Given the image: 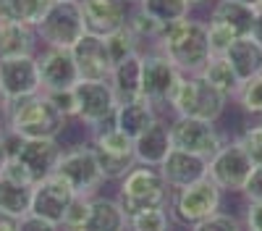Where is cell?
<instances>
[{
  "label": "cell",
  "mask_w": 262,
  "mask_h": 231,
  "mask_svg": "<svg viewBox=\"0 0 262 231\" xmlns=\"http://www.w3.org/2000/svg\"><path fill=\"white\" fill-rule=\"evenodd\" d=\"M71 53H74L79 79H84V81H107L111 79L113 58H111V53H107L105 37H97V34L86 32L71 48Z\"/></svg>",
  "instance_id": "cell-16"
},
{
  "label": "cell",
  "mask_w": 262,
  "mask_h": 231,
  "mask_svg": "<svg viewBox=\"0 0 262 231\" xmlns=\"http://www.w3.org/2000/svg\"><path fill=\"white\" fill-rule=\"evenodd\" d=\"M86 213H90V197H74L69 210L63 216V231H79L81 223L86 221Z\"/></svg>",
  "instance_id": "cell-37"
},
{
  "label": "cell",
  "mask_w": 262,
  "mask_h": 231,
  "mask_svg": "<svg viewBox=\"0 0 262 231\" xmlns=\"http://www.w3.org/2000/svg\"><path fill=\"white\" fill-rule=\"evenodd\" d=\"M223 197H226L223 189L210 176L194 181L184 189H176V192H170V200H168L170 221L184 228H191L200 221L210 218L212 213H217L223 207Z\"/></svg>",
  "instance_id": "cell-5"
},
{
  "label": "cell",
  "mask_w": 262,
  "mask_h": 231,
  "mask_svg": "<svg viewBox=\"0 0 262 231\" xmlns=\"http://www.w3.org/2000/svg\"><path fill=\"white\" fill-rule=\"evenodd\" d=\"M90 144L100 163L105 181H121L131 168L137 165L134 158V139L126 137L116 123H105L90 132Z\"/></svg>",
  "instance_id": "cell-6"
},
{
  "label": "cell",
  "mask_w": 262,
  "mask_h": 231,
  "mask_svg": "<svg viewBox=\"0 0 262 231\" xmlns=\"http://www.w3.org/2000/svg\"><path fill=\"white\" fill-rule=\"evenodd\" d=\"M242 195H244L247 202H262V165H254V171L247 179Z\"/></svg>",
  "instance_id": "cell-40"
},
{
  "label": "cell",
  "mask_w": 262,
  "mask_h": 231,
  "mask_svg": "<svg viewBox=\"0 0 262 231\" xmlns=\"http://www.w3.org/2000/svg\"><path fill=\"white\" fill-rule=\"evenodd\" d=\"M0 87L8 100H21L42 92L37 58L21 55V58H3L0 60Z\"/></svg>",
  "instance_id": "cell-17"
},
{
  "label": "cell",
  "mask_w": 262,
  "mask_h": 231,
  "mask_svg": "<svg viewBox=\"0 0 262 231\" xmlns=\"http://www.w3.org/2000/svg\"><path fill=\"white\" fill-rule=\"evenodd\" d=\"M236 3H244V6H254V8H257L259 0H236Z\"/></svg>",
  "instance_id": "cell-50"
},
{
  "label": "cell",
  "mask_w": 262,
  "mask_h": 231,
  "mask_svg": "<svg viewBox=\"0 0 262 231\" xmlns=\"http://www.w3.org/2000/svg\"><path fill=\"white\" fill-rule=\"evenodd\" d=\"M18 226H21V218L0 210V231H18Z\"/></svg>",
  "instance_id": "cell-46"
},
{
  "label": "cell",
  "mask_w": 262,
  "mask_h": 231,
  "mask_svg": "<svg viewBox=\"0 0 262 231\" xmlns=\"http://www.w3.org/2000/svg\"><path fill=\"white\" fill-rule=\"evenodd\" d=\"M107 81H111V87H113L118 102L142 97V53L116 63L113 74H111Z\"/></svg>",
  "instance_id": "cell-25"
},
{
  "label": "cell",
  "mask_w": 262,
  "mask_h": 231,
  "mask_svg": "<svg viewBox=\"0 0 262 231\" xmlns=\"http://www.w3.org/2000/svg\"><path fill=\"white\" fill-rule=\"evenodd\" d=\"M126 3H128V6H134V3H139V0H126Z\"/></svg>",
  "instance_id": "cell-52"
},
{
  "label": "cell",
  "mask_w": 262,
  "mask_h": 231,
  "mask_svg": "<svg viewBox=\"0 0 262 231\" xmlns=\"http://www.w3.org/2000/svg\"><path fill=\"white\" fill-rule=\"evenodd\" d=\"M11 155L27 168L32 181L37 184L45 176L55 174L58 160L63 155V144H60V139H16V137H11Z\"/></svg>",
  "instance_id": "cell-13"
},
{
  "label": "cell",
  "mask_w": 262,
  "mask_h": 231,
  "mask_svg": "<svg viewBox=\"0 0 262 231\" xmlns=\"http://www.w3.org/2000/svg\"><path fill=\"white\" fill-rule=\"evenodd\" d=\"M242 223L244 231H262V202H247Z\"/></svg>",
  "instance_id": "cell-42"
},
{
  "label": "cell",
  "mask_w": 262,
  "mask_h": 231,
  "mask_svg": "<svg viewBox=\"0 0 262 231\" xmlns=\"http://www.w3.org/2000/svg\"><path fill=\"white\" fill-rule=\"evenodd\" d=\"M66 129L69 118L50 102L45 92L11 100L6 111V132L16 139H60Z\"/></svg>",
  "instance_id": "cell-1"
},
{
  "label": "cell",
  "mask_w": 262,
  "mask_h": 231,
  "mask_svg": "<svg viewBox=\"0 0 262 231\" xmlns=\"http://www.w3.org/2000/svg\"><path fill=\"white\" fill-rule=\"evenodd\" d=\"M173 150V139H170V121L165 116H158L147 129L134 139V158L142 165H155L160 168L168 153Z\"/></svg>",
  "instance_id": "cell-19"
},
{
  "label": "cell",
  "mask_w": 262,
  "mask_h": 231,
  "mask_svg": "<svg viewBox=\"0 0 262 231\" xmlns=\"http://www.w3.org/2000/svg\"><path fill=\"white\" fill-rule=\"evenodd\" d=\"M249 37L257 42V45H262V8L254 11V18H252V29H249Z\"/></svg>",
  "instance_id": "cell-45"
},
{
  "label": "cell",
  "mask_w": 262,
  "mask_h": 231,
  "mask_svg": "<svg viewBox=\"0 0 262 231\" xmlns=\"http://www.w3.org/2000/svg\"><path fill=\"white\" fill-rule=\"evenodd\" d=\"M207 21V39H210V53L212 55H223L226 50H228V45L233 39H238V34L231 29V27H226V24H221V21H210V18H205Z\"/></svg>",
  "instance_id": "cell-36"
},
{
  "label": "cell",
  "mask_w": 262,
  "mask_h": 231,
  "mask_svg": "<svg viewBox=\"0 0 262 231\" xmlns=\"http://www.w3.org/2000/svg\"><path fill=\"white\" fill-rule=\"evenodd\" d=\"M210 3H212V0H189V6L194 8V13L200 11V8H205V11H207V8H210Z\"/></svg>",
  "instance_id": "cell-48"
},
{
  "label": "cell",
  "mask_w": 262,
  "mask_h": 231,
  "mask_svg": "<svg viewBox=\"0 0 262 231\" xmlns=\"http://www.w3.org/2000/svg\"><path fill=\"white\" fill-rule=\"evenodd\" d=\"M8 158H11V137L8 132H0V171H3Z\"/></svg>",
  "instance_id": "cell-47"
},
{
  "label": "cell",
  "mask_w": 262,
  "mask_h": 231,
  "mask_svg": "<svg viewBox=\"0 0 262 231\" xmlns=\"http://www.w3.org/2000/svg\"><path fill=\"white\" fill-rule=\"evenodd\" d=\"M170 139L176 150L200 155V158H212L223 147L226 137L212 121L202 118H189V116H170Z\"/></svg>",
  "instance_id": "cell-12"
},
{
  "label": "cell",
  "mask_w": 262,
  "mask_h": 231,
  "mask_svg": "<svg viewBox=\"0 0 262 231\" xmlns=\"http://www.w3.org/2000/svg\"><path fill=\"white\" fill-rule=\"evenodd\" d=\"M170 189L155 165H142L137 163L131 171L118 181V202L126 210V216L142 213L152 207H168Z\"/></svg>",
  "instance_id": "cell-4"
},
{
  "label": "cell",
  "mask_w": 262,
  "mask_h": 231,
  "mask_svg": "<svg viewBox=\"0 0 262 231\" xmlns=\"http://www.w3.org/2000/svg\"><path fill=\"white\" fill-rule=\"evenodd\" d=\"M34 58H37L42 92L74 90L79 84V71H76L71 50H66V48H39Z\"/></svg>",
  "instance_id": "cell-15"
},
{
  "label": "cell",
  "mask_w": 262,
  "mask_h": 231,
  "mask_svg": "<svg viewBox=\"0 0 262 231\" xmlns=\"http://www.w3.org/2000/svg\"><path fill=\"white\" fill-rule=\"evenodd\" d=\"M155 48H160L181 74H200L210 60V39H207V21L202 16H186L181 21L165 24Z\"/></svg>",
  "instance_id": "cell-2"
},
{
  "label": "cell",
  "mask_w": 262,
  "mask_h": 231,
  "mask_svg": "<svg viewBox=\"0 0 262 231\" xmlns=\"http://www.w3.org/2000/svg\"><path fill=\"white\" fill-rule=\"evenodd\" d=\"M207 158H200V155H191V153H184V150H173L168 153V158L163 160L160 165V174L168 184L170 192H176V189H184L194 181H200L207 176Z\"/></svg>",
  "instance_id": "cell-20"
},
{
  "label": "cell",
  "mask_w": 262,
  "mask_h": 231,
  "mask_svg": "<svg viewBox=\"0 0 262 231\" xmlns=\"http://www.w3.org/2000/svg\"><path fill=\"white\" fill-rule=\"evenodd\" d=\"M55 174L74 189L79 197H95L100 186L105 184V176L100 171V163L95 158V150L90 142H79L71 147H63V155L58 160Z\"/></svg>",
  "instance_id": "cell-7"
},
{
  "label": "cell",
  "mask_w": 262,
  "mask_h": 231,
  "mask_svg": "<svg viewBox=\"0 0 262 231\" xmlns=\"http://www.w3.org/2000/svg\"><path fill=\"white\" fill-rule=\"evenodd\" d=\"M74 189L66 184L58 174H50L42 181H37L32 186V207L29 213L37 218H45L50 223H58L63 228V216L69 210L71 200H74Z\"/></svg>",
  "instance_id": "cell-14"
},
{
  "label": "cell",
  "mask_w": 262,
  "mask_h": 231,
  "mask_svg": "<svg viewBox=\"0 0 262 231\" xmlns=\"http://www.w3.org/2000/svg\"><path fill=\"white\" fill-rule=\"evenodd\" d=\"M84 27L90 34L107 37L126 27L128 16V3L126 0H79Z\"/></svg>",
  "instance_id": "cell-18"
},
{
  "label": "cell",
  "mask_w": 262,
  "mask_h": 231,
  "mask_svg": "<svg viewBox=\"0 0 262 231\" xmlns=\"http://www.w3.org/2000/svg\"><path fill=\"white\" fill-rule=\"evenodd\" d=\"M53 3L55 0H24V3H21V24L37 29L39 21L45 18V13L50 11Z\"/></svg>",
  "instance_id": "cell-38"
},
{
  "label": "cell",
  "mask_w": 262,
  "mask_h": 231,
  "mask_svg": "<svg viewBox=\"0 0 262 231\" xmlns=\"http://www.w3.org/2000/svg\"><path fill=\"white\" fill-rule=\"evenodd\" d=\"M18 231H63V228H60L58 223H50V221H45V218H37V216L27 213L24 218H21Z\"/></svg>",
  "instance_id": "cell-43"
},
{
  "label": "cell",
  "mask_w": 262,
  "mask_h": 231,
  "mask_svg": "<svg viewBox=\"0 0 262 231\" xmlns=\"http://www.w3.org/2000/svg\"><path fill=\"white\" fill-rule=\"evenodd\" d=\"M126 27L134 32V37L142 42V48H152L158 42L163 24H158L152 16H147L139 6H128V16H126Z\"/></svg>",
  "instance_id": "cell-30"
},
{
  "label": "cell",
  "mask_w": 262,
  "mask_h": 231,
  "mask_svg": "<svg viewBox=\"0 0 262 231\" xmlns=\"http://www.w3.org/2000/svg\"><path fill=\"white\" fill-rule=\"evenodd\" d=\"M228 97H223L215 87L200 76V74H181L179 87L173 90L168 100L170 116H189V118H202L217 123L228 108Z\"/></svg>",
  "instance_id": "cell-3"
},
{
  "label": "cell",
  "mask_w": 262,
  "mask_h": 231,
  "mask_svg": "<svg viewBox=\"0 0 262 231\" xmlns=\"http://www.w3.org/2000/svg\"><path fill=\"white\" fill-rule=\"evenodd\" d=\"M236 139H238V144L244 147V153L252 158V163L254 165H262V118L254 121V123H249Z\"/></svg>",
  "instance_id": "cell-35"
},
{
  "label": "cell",
  "mask_w": 262,
  "mask_h": 231,
  "mask_svg": "<svg viewBox=\"0 0 262 231\" xmlns=\"http://www.w3.org/2000/svg\"><path fill=\"white\" fill-rule=\"evenodd\" d=\"M223 55H226V60L231 63V69L236 71V76L242 79V84H244L247 79L262 74V45H257L249 34L233 39Z\"/></svg>",
  "instance_id": "cell-24"
},
{
  "label": "cell",
  "mask_w": 262,
  "mask_h": 231,
  "mask_svg": "<svg viewBox=\"0 0 262 231\" xmlns=\"http://www.w3.org/2000/svg\"><path fill=\"white\" fill-rule=\"evenodd\" d=\"M254 11H257L254 6H244V3H236V0H212L205 18L221 21V24L231 27L238 37H247L252 29Z\"/></svg>",
  "instance_id": "cell-26"
},
{
  "label": "cell",
  "mask_w": 262,
  "mask_h": 231,
  "mask_svg": "<svg viewBox=\"0 0 262 231\" xmlns=\"http://www.w3.org/2000/svg\"><path fill=\"white\" fill-rule=\"evenodd\" d=\"M8 105H11V100L6 97L3 87H0V113H3V116H6V111H8Z\"/></svg>",
  "instance_id": "cell-49"
},
{
  "label": "cell",
  "mask_w": 262,
  "mask_h": 231,
  "mask_svg": "<svg viewBox=\"0 0 262 231\" xmlns=\"http://www.w3.org/2000/svg\"><path fill=\"white\" fill-rule=\"evenodd\" d=\"M29 207H32V186L11 181L0 174V210H6L16 218H24Z\"/></svg>",
  "instance_id": "cell-28"
},
{
  "label": "cell",
  "mask_w": 262,
  "mask_h": 231,
  "mask_svg": "<svg viewBox=\"0 0 262 231\" xmlns=\"http://www.w3.org/2000/svg\"><path fill=\"white\" fill-rule=\"evenodd\" d=\"M21 3L24 0H0V21H18L21 24Z\"/></svg>",
  "instance_id": "cell-44"
},
{
  "label": "cell",
  "mask_w": 262,
  "mask_h": 231,
  "mask_svg": "<svg viewBox=\"0 0 262 231\" xmlns=\"http://www.w3.org/2000/svg\"><path fill=\"white\" fill-rule=\"evenodd\" d=\"M0 174H3L6 179H11V181H18V184H29V186H34V181H32L29 171H27V168L21 165L13 155L6 160V165H3V171H0Z\"/></svg>",
  "instance_id": "cell-41"
},
{
  "label": "cell",
  "mask_w": 262,
  "mask_h": 231,
  "mask_svg": "<svg viewBox=\"0 0 262 231\" xmlns=\"http://www.w3.org/2000/svg\"><path fill=\"white\" fill-rule=\"evenodd\" d=\"M105 45H107V53H111V58H113V66L144 50L142 42L134 37V32H131L128 27H121L118 32L107 34V37H105Z\"/></svg>",
  "instance_id": "cell-31"
},
{
  "label": "cell",
  "mask_w": 262,
  "mask_h": 231,
  "mask_svg": "<svg viewBox=\"0 0 262 231\" xmlns=\"http://www.w3.org/2000/svg\"><path fill=\"white\" fill-rule=\"evenodd\" d=\"M84 34H86V27H84L79 0H55L37 27V37L42 48L71 50Z\"/></svg>",
  "instance_id": "cell-8"
},
{
  "label": "cell",
  "mask_w": 262,
  "mask_h": 231,
  "mask_svg": "<svg viewBox=\"0 0 262 231\" xmlns=\"http://www.w3.org/2000/svg\"><path fill=\"white\" fill-rule=\"evenodd\" d=\"M173 221L168 207H152L128 216V231H170Z\"/></svg>",
  "instance_id": "cell-32"
},
{
  "label": "cell",
  "mask_w": 262,
  "mask_h": 231,
  "mask_svg": "<svg viewBox=\"0 0 262 231\" xmlns=\"http://www.w3.org/2000/svg\"><path fill=\"white\" fill-rule=\"evenodd\" d=\"M189 231H244V223H242L238 216L226 213V210H217V213H212L210 218L191 226Z\"/></svg>",
  "instance_id": "cell-34"
},
{
  "label": "cell",
  "mask_w": 262,
  "mask_h": 231,
  "mask_svg": "<svg viewBox=\"0 0 262 231\" xmlns=\"http://www.w3.org/2000/svg\"><path fill=\"white\" fill-rule=\"evenodd\" d=\"M233 102H236L247 116L262 118V74L247 79V81L242 84V90H238V95H236Z\"/></svg>",
  "instance_id": "cell-33"
},
{
  "label": "cell",
  "mask_w": 262,
  "mask_h": 231,
  "mask_svg": "<svg viewBox=\"0 0 262 231\" xmlns=\"http://www.w3.org/2000/svg\"><path fill=\"white\" fill-rule=\"evenodd\" d=\"M254 171L252 158L244 153L238 139H226L207 163V176L223 189V195H242L247 179Z\"/></svg>",
  "instance_id": "cell-10"
},
{
  "label": "cell",
  "mask_w": 262,
  "mask_h": 231,
  "mask_svg": "<svg viewBox=\"0 0 262 231\" xmlns=\"http://www.w3.org/2000/svg\"><path fill=\"white\" fill-rule=\"evenodd\" d=\"M79 231H128V216L118 197L97 192L95 197H90V213Z\"/></svg>",
  "instance_id": "cell-21"
},
{
  "label": "cell",
  "mask_w": 262,
  "mask_h": 231,
  "mask_svg": "<svg viewBox=\"0 0 262 231\" xmlns=\"http://www.w3.org/2000/svg\"><path fill=\"white\" fill-rule=\"evenodd\" d=\"M139 6L147 16H152L158 24H173V21H181L186 16L194 13V8L189 6V0H139Z\"/></svg>",
  "instance_id": "cell-29"
},
{
  "label": "cell",
  "mask_w": 262,
  "mask_h": 231,
  "mask_svg": "<svg viewBox=\"0 0 262 231\" xmlns=\"http://www.w3.org/2000/svg\"><path fill=\"white\" fill-rule=\"evenodd\" d=\"M158 116H163V113H160L147 97H137V100L118 102L116 116H113V123L118 126V129H121L126 137L137 139Z\"/></svg>",
  "instance_id": "cell-22"
},
{
  "label": "cell",
  "mask_w": 262,
  "mask_h": 231,
  "mask_svg": "<svg viewBox=\"0 0 262 231\" xmlns=\"http://www.w3.org/2000/svg\"><path fill=\"white\" fill-rule=\"evenodd\" d=\"M200 76L215 87L223 97H228L231 102L236 100L238 90H242V79L236 76V71L231 69V63L226 60V55H210V60L205 63V69L200 71Z\"/></svg>",
  "instance_id": "cell-27"
},
{
  "label": "cell",
  "mask_w": 262,
  "mask_h": 231,
  "mask_svg": "<svg viewBox=\"0 0 262 231\" xmlns=\"http://www.w3.org/2000/svg\"><path fill=\"white\" fill-rule=\"evenodd\" d=\"M76 95V118L86 129H100L105 123H113L116 108H118V97L111 87V81H84L74 87Z\"/></svg>",
  "instance_id": "cell-11"
},
{
  "label": "cell",
  "mask_w": 262,
  "mask_h": 231,
  "mask_svg": "<svg viewBox=\"0 0 262 231\" xmlns=\"http://www.w3.org/2000/svg\"><path fill=\"white\" fill-rule=\"evenodd\" d=\"M181 71L160 48L142 50V97H147L158 111L168 108L173 90L179 87Z\"/></svg>",
  "instance_id": "cell-9"
},
{
  "label": "cell",
  "mask_w": 262,
  "mask_h": 231,
  "mask_svg": "<svg viewBox=\"0 0 262 231\" xmlns=\"http://www.w3.org/2000/svg\"><path fill=\"white\" fill-rule=\"evenodd\" d=\"M37 50H39L37 29L18 24V21H0V60L37 55Z\"/></svg>",
  "instance_id": "cell-23"
},
{
  "label": "cell",
  "mask_w": 262,
  "mask_h": 231,
  "mask_svg": "<svg viewBox=\"0 0 262 231\" xmlns=\"http://www.w3.org/2000/svg\"><path fill=\"white\" fill-rule=\"evenodd\" d=\"M50 97V102L66 116V118H76V95L74 90H55V92H45Z\"/></svg>",
  "instance_id": "cell-39"
},
{
  "label": "cell",
  "mask_w": 262,
  "mask_h": 231,
  "mask_svg": "<svg viewBox=\"0 0 262 231\" xmlns=\"http://www.w3.org/2000/svg\"><path fill=\"white\" fill-rule=\"evenodd\" d=\"M257 8H262V0H259V3H257Z\"/></svg>",
  "instance_id": "cell-53"
},
{
  "label": "cell",
  "mask_w": 262,
  "mask_h": 231,
  "mask_svg": "<svg viewBox=\"0 0 262 231\" xmlns=\"http://www.w3.org/2000/svg\"><path fill=\"white\" fill-rule=\"evenodd\" d=\"M0 132H6V116L0 113Z\"/></svg>",
  "instance_id": "cell-51"
}]
</instances>
